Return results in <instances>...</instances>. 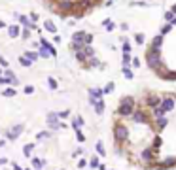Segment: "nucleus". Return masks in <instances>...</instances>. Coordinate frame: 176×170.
Here are the masks:
<instances>
[{"mask_svg":"<svg viewBox=\"0 0 176 170\" xmlns=\"http://www.w3.org/2000/svg\"><path fill=\"white\" fill-rule=\"evenodd\" d=\"M129 138V127L121 121H114V144L117 146V153H121V146Z\"/></svg>","mask_w":176,"mask_h":170,"instance_id":"nucleus-1","label":"nucleus"},{"mask_svg":"<svg viewBox=\"0 0 176 170\" xmlns=\"http://www.w3.org/2000/svg\"><path fill=\"white\" fill-rule=\"evenodd\" d=\"M135 110H136L135 98H133L131 94H127V96H121V100H119V106H117V110H116V115L117 117H131L133 113H135Z\"/></svg>","mask_w":176,"mask_h":170,"instance_id":"nucleus-2","label":"nucleus"},{"mask_svg":"<svg viewBox=\"0 0 176 170\" xmlns=\"http://www.w3.org/2000/svg\"><path fill=\"white\" fill-rule=\"evenodd\" d=\"M144 57H146V64H148L150 70H155V68L161 64V49H155V47L148 45Z\"/></svg>","mask_w":176,"mask_h":170,"instance_id":"nucleus-3","label":"nucleus"},{"mask_svg":"<svg viewBox=\"0 0 176 170\" xmlns=\"http://www.w3.org/2000/svg\"><path fill=\"white\" fill-rule=\"evenodd\" d=\"M70 40L76 42V44H81V45H91L93 44V34L87 30H76V32H72Z\"/></svg>","mask_w":176,"mask_h":170,"instance_id":"nucleus-4","label":"nucleus"},{"mask_svg":"<svg viewBox=\"0 0 176 170\" xmlns=\"http://www.w3.org/2000/svg\"><path fill=\"white\" fill-rule=\"evenodd\" d=\"M131 119L138 125H152V115L146 112V108H136L135 113L131 115Z\"/></svg>","mask_w":176,"mask_h":170,"instance_id":"nucleus-5","label":"nucleus"},{"mask_svg":"<svg viewBox=\"0 0 176 170\" xmlns=\"http://www.w3.org/2000/svg\"><path fill=\"white\" fill-rule=\"evenodd\" d=\"M159 104H161V94H155V93H146L144 94V106L146 108L155 110Z\"/></svg>","mask_w":176,"mask_h":170,"instance_id":"nucleus-6","label":"nucleus"},{"mask_svg":"<svg viewBox=\"0 0 176 170\" xmlns=\"http://www.w3.org/2000/svg\"><path fill=\"white\" fill-rule=\"evenodd\" d=\"M47 125H49V130H59V129H66V123H61L59 121V115L53 112L47 113Z\"/></svg>","mask_w":176,"mask_h":170,"instance_id":"nucleus-7","label":"nucleus"},{"mask_svg":"<svg viewBox=\"0 0 176 170\" xmlns=\"http://www.w3.org/2000/svg\"><path fill=\"white\" fill-rule=\"evenodd\" d=\"M161 106L167 112H172L176 108V96L174 94H161Z\"/></svg>","mask_w":176,"mask_h":170,"instance_id":"nucleus-8","label":"nucleus"},{"mask_svg":"<svg viewBox=\"0 0 176 170\" xmlns=\"http://www.w3.org/2000/svg\"><path fill=\"white\" fill-rule=\"evenodd\" d=\"M23 130H25V125H23V123H19V125H14L12 129L6 130V138L14 142V140H17V138H19V134H21Z\"/></svg>","mask_w":176,"mask_h":170,"instance_id":"nucleus-9","label":"nucleus"},{"mask_svg":"<svg viewBox=\"0 0 176 170\" xmlns=\"http://www.w3.org/2000/svg\"><path fill=\"white\" fill-rule=\"evenodd\" d=\"M155 155H157V151H155L154 148H148L140 153V159H142L144 165H152V163H155Z\"/></svg>","mask_w":176,"mask_h":170,"instance_id":"nucleus-10","label":"nucleus"},{"mask_svg":"<svg viewBox=\"0 0 176 170\" xmlns=\"http://www.w3.org/2000/svg\"><path fill=\"white\" fill-rule=\"evenodd\" d=\"M4 76L8 78V85H9V87H17V85H19V80H17V76H15V74H14L12 70H9V68L4 72Z\"/></svg>","mask_w":176,"mask_h":170,"instance_id":"nucleus-11","label":"nucleus"},{"mask_svg":"<svg viewBox=\"0 0 176 170\" xmlns=\"http://www.w3.org/2000/svg\"><path fill=\"white\" fill-rule=\"evenodd\" d=\"M89 102L95 106V113H97V115H102V113H104V106H106V104H104V100H102V98H100V100L89 98Z\"/></svg>","mask_w":176,"mask_h":170,"instance_id":"nucleus-12","label":"nucleus"},{"mask_svg":"<svg viewBox=\"0 0 176 170\" xmlns=\"http://www.w3.org/2000/svg\"><path fill=\"white\" fill-rule=\"evenodd\" d=\"M87 93H89V98L100 100V98H102V94H104V89H99V87H91Z\"/></svg>","mask_w":176,"mask_h":170,"instance_id":"nucleus-13","label":"nucleus"},{"mask_svg":"<svg viewBox=\"0 0 176 170\" xmlns=\"http://www.w3.org/2000/svg\"><path fill=\"white\" fill-rule=\"evenodd\" d=\"M44 30H47L49 34H57V25L53 23V19H45L44 21Z\"/></svg>","mask_w":176,"mask_h":170,"instance_id":"nucleus-14","label":"nucleus"},{"mask_svg":"<svg viewBox=\"0 0 176 170\" xmlns=\"http://www.w3.org/2000/svg\"><path fill=\"white\" fill-rule=\"evenodd\" d=\"M21 30H23V28L19 27V25H9V27H8L9 38H19V36H21Z\"/></svg>","mask_w":176,"mask_h":170,"instance_id":"nucleus-15","label":"nucleus"},{"mask_svg":"<svg viewBox=\"0 0 176 170\" xmlns=\"http://www.w3.org/2000/svg\"><path fill=\"white\" fill-rule=\"evenodd\" d=\"M163 42H165V36H161V34H157V36H154V40H152V47H155V49H161V45H163Z\"/></svg>","mask_w":176,"mask_h":170,"instance_id":"nucleus-16","label":"nucleus"},{"mask_svg":"<svg viewBox=\"0 0 176 170\" xmlns=\"http://www.w3.org/2000/svg\"><path fill=\"white\" fill-rule=\"evenodd\" d=\"M83 125H85V121H83V117H81V115H78V117H76V119H74V121H72V123H70V127H72V129H74V130H78V129H81V127H83Z\"/></svg>","mask_w":176,"mask_h":170,"instance_id":"nucleus-17","label":"nucleus"},{"mask_svg":"<svg viewBox=\"0 0 176 170\" xmlns=\"http://www.w3.org/2000/svg\"><path fill=\"white\" fill-rule=\"evenodd\" d=\"M155 121H157V123H155V127H157L159 130H163L165 127L169 125V119H167V117H155Z\"/></svg>","mask_w":176,"mask_h":170,"instance_id":"nucleus-18","label":"nucleus"},{"mask_svg":"<svg viewBox=\"0 0 176 170\" xmlns=\"http://www.w3.org/2000/svg\"><path fill=\"white\" fill-rule=\"evenodd\" d=\"M167 113H169V112L161 106V104H159V106L154 110V117H167Z\"/></svg>","mask_w":176,"mask_h":170,"instance_id":"nucleus-19","label":"nucleus"},{"mask_svg":"<svg viewBox=\"0 0 176 170\" xmlns=\"http://www.w3.org/2000/svg\"><path fill=\"white\" fill-rule=\"evenodd\" d=\"M23 55H25V57H28V59H30V61H32V63L40 59V55H38V51H30V49H27V51H25V53H23Z\"/></svg>","mask_w":176,"mask_h":170,"instance_id":"nucleus-20","label":"nucleus"},{"mask_svg":"<svg viewBox=\"0 0 176 170\" xmlns=\"http://www.w3.org/2000/svg\"><path fill=\"white\" fill-rule=\"evenodd\" d=\"M19 64H21L23 68H28V66H32V61L28 57H25V55H21V57H19Z\"/></svg>","mask_w":176,"mask_h":170,"instance_id":"nucleus-21","label":"nucleus"},{"mask_svg":"<svg viewBox=\"0 0 176 170\" xmlns=\"http://www.w3.org/2000/svg\"><path fill=\"white\" fill-rule=\"evenodd\" d=\"M44 165H45L44 159H38V157H34V159H32V166H34L36 170H42V168H44Z\"/></svg>","mask_w":176,"mask_h":170,"instance_id":"nucleus-22","label":"nucleus"},{"mask_svg":"<svg viewBox=\"0 0 176 170\" xmlns=\"http://www.w3.org/2000/svg\"><path fill=\"white\" fill-rule=\"evenodd\" d=\"M83 53L87 55V59H91V57H95V47H93V45H83Z\"/></svg>","mask_w":176,"mask_h":170,"instance_id":"nucleus-23","label":"nucleus"},{"mask_svg":"<svg viewBox=\"0 0 176 170\" xmlns=\"http://www.w3.org/2000/svg\"><path fill=\"white\" fill-rule=\"evenodd\" d=\"M38 55H40L42 59H49V57H51V53L47 51V47H44V45H40V47H38Z\"/></svg>","mask_w":176,"mask_h":170,"instance_id":"nucleus-24","label":"nucleus"},{"mask_svg":"<svg viewBox=\"0 0 176 170\" xmlns=\"http://www.w3.org/2000/svg\"><path fill=\"white\" fill-rule=\"evenodd\" d=\"M32 149H34V144H25V146H23V155H25V157H30V151H32Z\"/></svg>","mask_w":176,"mask_h":170,"instance_id":"nucleus-25","label":"nucleus"},{"mask_svg":"<svg viewBox=\"0 0 176 170\" xmlns=\"http://www.w3.org/2000/svg\"><path fill=\"white\" fill-rule=\"evenodd\" d=\"M135 42H136L138 45H144V42H146L144 32H136V34H135Z\"/></svg>","mask_w":176,"mask_h":170,"instance_id":"nucleus-26","label":"nucleus"},{"mask_svg":"<svg viewBox=\"0 0 176 170\" xmlns=\"http://www.w3.org/2000/svg\"><path fill=\"white\" fill-rule=\"evenodd\" d=\"M15 94H17L15 87H6V89L2 91V96H15Z\"/></svg>","mask_w":176,"mask_h":170,"instance_id":"nucleus-27","label":"nucleus"},{"mask_svg":"<svg viewBox=\"0 0 176 170\" xmlns=\"http://www.w3.org/2000/svg\"><path fill=\"white\" fill-rule=\"evenodd\" d=\"M47 85H49V89L51 91H57L59 89V83H57V80H55V78H47Z\"/></svg>","mask_w":176,"mask_h":170,"instance_id":"nucleus-28","label":"nucleus"},{"mask_svg":"<svg viewBox=\"0 0 176 170\" xmlns=\"http://www.w3.org/2000/svg\"><path fill=\"white\" fill-rule=\"evenodd\" d=\"M123 76H125V80H133V78H135V72L129 66H123Z\"/></svg>","mask_w":176,"mask_h":170,"instance_id":"nucleus-29","label":"nucleus"},{"mask_svg":"<svg viewBox=\"0 0 176 170\" xmlns=\"http://www.w3.org/2000/svg\"><path fill=\"white\" fill-rule=\"evenodd\" d=\"M121 63H123V66H129V64L133 63V57H131V53H123V57H121Z\"/></svg>","mask_w":176,"mask_h":170,"instance_id":"nucleus-30","label":"nucleus"},{"mask_svg":"<svg viewBox=\"0 0 176 170\" xmlns=\"http://www.w3.org/2000/svg\"><path fill=\"white\" fill-rule=\"evenodd\" d=\"M176 15H174V11H172V9H167V11H165V13H163V19H165V21L167 23H171L172 19H174Z\"/></svg>","mask_w":176,"mask_h":170,"instance_id":"nucleus-31","label":"nucleus"},{"mask_svg":"<svg viewBox=\"0 0 176 170\" xmlns=\"http://www.w3.org/2000/svg\"><path fill=\"white\" fill-rule=\"evenodd\" d=\"M51 132L49 130H40V132H36V140H45V138H49Z\"/></svg>","mask_w":176,"mask_h":170,"instance_id":"nucleus-32","label":"nucleus"},{"mask_svg":"<svg viewBox=\"0 0 176 170\" xmlns=\"http://www.w3.org/2000/svg\"><path fill=\"white\" fill-rule=\"evenodd\" d=\"M171 30H172V23H167V25H163V27H161V32H159V34H161V36H167Z\"/></svg>","mask_w":176,"mask_h":170,"instance_id":"nucleus-33","label":"nucleus"},{"mask_svg":"<svg viewBox=\"0 0 176 170\" xmlns=\"http://www.w3.org/2000/svg\"><path fill=\"white\" fill-rule=\"evenodd\" d=\"M95 148H97V153H99L100 157H104V155H106V149H104V144L100 142V140L97 142V146H95Z\"/></svg>","mask_w":176,"mask_h":170,"instance_id":"nucleus-34","label":"nucleus"},{"mask_svg":"<svg viewBox=\"0 0 176 170\" xmlns=\"http://www.w3.org/2000/svg\"><path fill=\"white\" fill-rule=\"evenodd\" d=\"M114 89H116V83H114V81H108V83H106V87H104V94H110Z\"/></svg>","mask_w":176,"mask_h":170,"instance_id":"nucleus-35","label":"nucleus"},{"mask_svg":"<svg viewBox=\"0 0 176 170\" xmlns=\"http://www.w3.org/2000/svg\"><path fill=\"white\" fill-rule=\"evenodd\" d=\"M121 51H123V53H131V51H133V45H131V42H123V45H121Z\"/></svg>","mask_w":176,"mask_h":170,"instance_id":"nucleus-36","label":"nucleus"},{"mask_svg":"<svg viewBox=\"0 0 176 170\" xmlns=\"http://www.w3.org/2000/svg\"><path fill=\"white\" fill-rule=\"evenodd\" d=\"M21 38L23 40H30V28H23L21 30Z\"/></svg>","mask_w":176,"mask_h":170,"instance_id":"nucleus-37","label":"nucleus"},{"mask_svg":"<svg viewBox=\"0 0 176 170\" xmlns=\"http://www.w3.org/2000/svg\"><path fill=\"white\" fill-rule=\"evenodd\" d=\"M89 165H91V168H99V166H100V163H99V157H93V159L89 161Z\"/></svg>","mask_w":176,"mask_h":170,"instance_id":"nucleus-38","label":"nucleus"},{"mask_svg":"<svg viewBox=\"0 0 176 170\" xmlns=\"http://www.w3.org/2000/svg\"><path fill=\"white\" fill-rule=\"evenodd\" d=\"M34 91H36V89H34V85H25V89H23V93H25V94H32Z\"/></svg>","mask_w":176,"mask_h":170,"instance_id":"nucleus-39","label":"nucleus"},{"mask_svg":"<svg viewBox=\"0 0 176 170\" xmlns=\"http://www.w3.org/2000/svg\"><path fill=\"white\" fill-rule=\"evenodd\" d=\"M116 28H117V25H116V23H114V21H110L108 25H106V30H108V32H114V30H116Z\"/></svg>","mask_w":176,"mask_h":170,"instance_id":"nucleus-40","label":"nucleus"},{"mask_svg":"<svg viewBox=\"0 0 176 170\" xmlns=\"http://www.w3.org/2000/svg\"><path fill=\"white\" fill-rule=\"evenodd\" d=\"M76 136H78V142H85V134H83L80 129L76 130Z\"/></svg>","mask_w":176,"mask_h":170,"instance_id":"nucleus-41","label":"nucleus"},{"mask_svg":"<svg viewBox=\"0 0 176 170\" xmlns=\"http://www.w3.org/2000/svg\"><path fill=\"white\" fill-rule=\"evenodd\" d=\"M57 115H59V117H63V119H66V117L70 115V110H63V112H59Z\"/></svg>","mask_w":176,"mask_h":170,"instance_id":"nucleus-42","label":"nucleus"},{"mask_svg":"<svg viewBox=\"0 0 176 170\" xmlns=\"http://www.w3.org/2000/svg\"><path fill=\"white\" fill-rule=\"evenodd\" d=\"M131 64H133L135 68H140V64H142V63H140V59H138V57H135V59H133V63H131Z\"/></svg>","mask_w":176,"mask_h":170,"instance_id":"nucleus-43","label":"nucleus"},{"mask_svg":"<svg viewBox=\"0 0 176 170\" xmlns=\"http://www.w3.org/2000/svg\"><path fill=\"white\" fill-rule=\"evenodd\" d=\"M87 166V159H80V163H78V168H85Z\"/></svg>","mask_w":176,"mask_h":170,"instance_id":"nucleus-44","label":"nucleus"},{"mask_svg":"<svg viewBox=\"0 0 176 170\" xmlns=\"http://www.w3.org/2000/svg\"><path fill=\"white\" fill-rule=\"evenodd\" d=\"M28 19H30L32 23H36V21H38V13H34V11H32V13H28Z\"/></svg>","mask_w":176,"mask_h":170,"instance_id":"nucleus-45","label":"nucleus"},{"mask_svg":"<svg viewBox=\"0 0 176 170\" xmlns=\"http://www.w3.org/2000/svg\"><path fill=\"white\" fill-rule=\"evenodd\" d=\"M0 66H2V68H8V61H6L4 57H0Z\"/></svg>","mask_w":176,"mask_h":170,"instance_id":"nucleus-46","label":"nucleus"},{"mask_svg":"<svg viewBox=\"0 0 176 170\" xmlns=\"http://www.w3.org/2000/svg\"><path fill=\"white\" fill-rule=\"evenodd\" d=\"M61 40H63V38L59 34H53V44H61Z\"/></svg>","mask_w":176,"mask_h":170,"instance_id":"nucleus-47","label":"nucleus"},{"mask_svg":"<svg viewBox=\"0 0 176 170\" xmlns=\"http://www.w3.org/2000/svg\"><path fill=\"white\" fill-rule=\"evenodd\" d=\"M119 28H121L123 32H129V25H127V23H121V25H119Z\"/></svg>","mask_w":176,"mask_h":170,"instance_id":"nucleus-48","label":"nucleus"},{"mask_svg":"<svg viewBox=\"0 0 176 170\" xmlns=\"http://www.w3.org/2000/svg\"><path fill=\"white\" fill-rule=\"evenodd\" d=\"M0 85H8V78L6 76H0Z\"/></svg>","mask_w":176,"mask_h":170,"instance_id":"nucleus-49","label":"nucleus"},{"mask_svg":"<svg viewBox=\"0 0 176 170\" xmlns=\"http://www.w3.org/2000/svg\"><path fill=\"white\" fill-rule=\"evenodd\" d=\"M81 153H83V149H76V151H74V157H80Z\"/></svg>","mask_w":176,"mask_h":170,"instance_id":"nucleus-50","label":"nucleus"},{"mask_svg":"<svg viewBox=\"0 0 176 170\" xmlns=\"http://www.w3.org/2000/svg\"><path fill=\"white\" fill-rule=\"evenodd\" d=\"M6 163H8V159H6V157H0V166L6 165Z\"/></svg>","mask_w":176,"mask_h":170,"instance_id":"nucleus-51","label":"nucleus"},{"mask_svg":"<svg viewBox=\"0 0 176 170\" xmlns=\"http://www.w3.org/2000/svg\"><path fill=\"white\" fill-rule=\"evenodd\" d=\"M102 4H104V6H106V8H110V6H112V4H114V2H112V0H106V2H102Z\"/></svg>","mask_w":176,"mask_h":170,"instance_id":"nucleus-52","label":"nucleus"},{"mask_svg":"<svg viewBox=\"0 0 176 170\" xmlns=\"http://www.w3.org/2000/svg\"><path fill=\"white\" fill-rule=\"evenodd\" d=\"M12 166H14V170H25V168H21V166H19L17 163H14V165H12Z\"/></svg>","mask_w":176,"mask_h":170,"instance_id":"nucleus-53","label":"nucleus"},{"mask_svg":"<svg viewBox=\"0 0 176 170\" xmlns=\"http://www.w3.org/2000/svg\"><path fill=\"white\" fill-rule=\"evenodd\" d=\"M0 28H8V25H6V23L2 21V19H0Z\"/></svg>","mask_w":176,"mask_h":170,"instance_id":"nucleus-54","label":"nucleus"},{"mask_svg":"<svg viewBox=\"0 0 176 170\" xmlns=\"http://www.w3.org/2000/svg\"><path fill=\"white\" fill-rule=\"evenodd\" d=\"M93 4L95 6H102V0H93Z\"/></svg>","mask_w":176,"mask_h":170,"instance_id":"nucleus-55","label":"nucleus"},{"mask_svg":"<svg viewBox=\"0 0 176 170\" xmlns=\"http://www.w3.org/2000/svg\"><path fill=\"white\" fill-rule=\"evenodd\" d=\"M171 9L174 11V15H176V4H172V8H171Z\"/></svg>","mask_w":176,"mask_h":170,"instance_id":"nucleus-56","label":"nucleus"},{"mask_svg":"<svg viewBox=\"0 0 176 170\" xmlns=\"http://www.w3.org/2000/svg\"><path fill=\"white\" fill-rule=\"evenodd\" d=\"M171 23H172V27H176V17H174V19H172V21H171Z\"/></svg>","mask_w":176,"mask_h":170,"instance_id":"nucleus-57","label":"nucleus"},{"mask_svg":"<svg viewBox=\"0 0 176 170\" xmlns=\"http://www.w3.org/2000/svg\"><path fill=\"white\" fill-rule=\"evenodd\" d=\"M0 76H4V70H2V66H0Z\"/></svg>","mask_w":176,"mask_h":170,"instance_id":"nucleus-58","label":"nucleus"},{"mask_svg":"<svg viewBox=\"0 0 176 170\" xmlns=\"http://www.w3.org/2000/svg\"><path fill=\"white\" fill-rule=\"evenodd\" d=\"M99 170H106V168H104V165H100V166H99Z\"/></svg>","mask_w":176,"mask_h":170,"instance_id":"nucleus-59","label":"nucleus"},{"mask_svg":"<svg viewBox=\"0 0 176 170\" xmlns=\"http://www.w3.org/2000/svg\"><path fill=\"white\" fill-rule=\"evenodd\" d=\"M4 144H6V142H4V140H0V148H2V146H4Z\"/></svg>","mask_w":176,"mask_h":170,"instance_id":"nucleus-60","label":"nucleus"},{"mask_svg":"<svg viewBox=\"0 0 176 170\" xmlns=\"http://www.w3.org/2000/svg\"><path fill=\"white\" fill-rule=\"evenodd\" d=\"M25 170H30V168H25Z\"/></svg>","mask_w":176,"mask_h":170,"instance_id":"nucleus-61","label":"nucleus"},{"mask_svg":"<svg viewBox=\"0 0 176 170\" xmlns=\"http://www.w3.org/2000/svg\"><path fill=\"white\" fill-rule=\"evenodd\" d=\"M61 170H63V168H61Z\"/></svg>","mask_w":176,"mask_h":170,"instance_id":"nucleus-62","label":"nucleus"}]
</instances>
